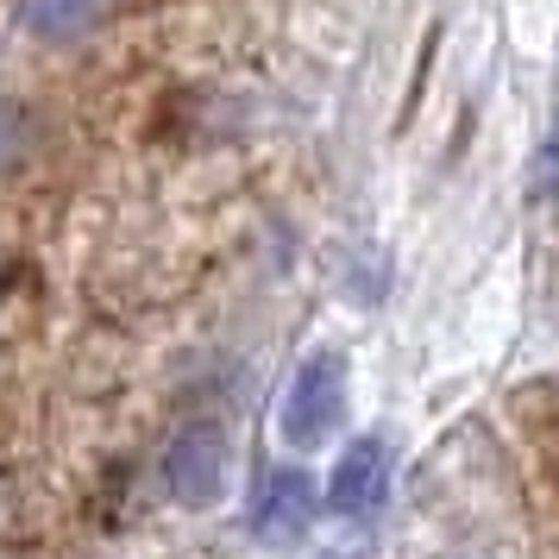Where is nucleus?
<instances>
[{
    "label": "nucleus",
    "mask_w": 559,
    "mask_h": 559,
    "mask_svg": "<svg viewBox=\"0 0 559 559\" xmlns=\"http://www.w3.org/2000/svg\"><path fill=\"white\" fill-rule=\"evenodd\" d=\"M164 478H170V497L189 509L221 503L227 497V433H221V421L182 428L170 459H164Z\"/></svg>",
    "instance_id": "2"
},
{
    "label": "nucleus",
    "mask_w": 559,
    "mask_h": 559,
    "mask_svg": "<svg viewBox=\"0 0 559 559\" xmlns=\"http://www.w3.org/2000/svg\"><path fill=\"white\" fill-rule=\"evenodd\" d=\"M102 13V0H26V26L45 38H76Z\"/></svg>",
    "instance_id": "5"
},
{
    "label": "nucleus",
    "mask_w": 559,
    "mask_h": 559,
    "mask_svg": "<svg viewBox=\"0 0 559 559\" xmlns=\"http://www.w3.org/2000/svg\"><path fill=\"white\" fill-rule=\"evenodd\" d=\"M528 189L534 195H554L559 189V120L547 127V139H540V152H534V164H528Z\"/></svg>",
    "instance_id": "6"
},
{
    "label": "nucleus",
    "mask_w": 559,
    "mask_h": 559,
    "mask_svg": "<svg viewBox=\"0 0 559 559\" xmlns=\"http://www.w3.org/2000/svg\"><path fill=\"white\" fill-rule=\"evenodd\" d=\"M346 396H353V365L340 346H314V353L296 365V378L283 390V440L289 447H321L340 433L346 421Z\"/></svg>",
    "instance_id": "1"
},
{
    "label": "nucleus",
    "mask_w": 559,
    "mask_h": 559,
    "mask_svg": "<svg viewBox=\"0 0 559 559\" xmlns=\"http://www.w3.org/2000/svg\"><path fill=\"white\" fill-rule=\"evenodd\" d=\"M314 515H321V490L308 478L302 465H277L264 490H258L252 503V528L271 540V547H289V540H302L314 528Z\"/></svg>",
    "instance_id": "3"
},
{
    "label": "nucleus",
    "mask_w": 559,
    "mask_h": 559,
    "mask_svg": "<svg viewBox=\"0 0 559 559\" xmlns=\"http://www.w3.org/2000/svg\"><path fill=\"white\" fill-rule=\"evenodd\" d=\"M390 497V447L383 440H353L346 453L333 459V478H328V503L340 515H371V509Z\"/></svg>",
    "instance_id": "4"
},
{
    "label": "nucleus",
    "mask_w": 559,
    "mask_h": 559,
    "mask_svg": "<svg viewBox=\"0 0 559 559\" xmlns=\"http://www.w3.org/2000/svg\"><path fill=\"white\" fill-rule=\"evenodd\" d=\"M26 145H32V139H26V114H20L13 102H0V170L26 152Z\"/></svg>",
    "instance_id": "7"
},
{
    "label": "nucleus",
    "mask_w": 559,
    "mask_h": 559,
    "mask_svg": "<svg viewBox=\"0 0 559 559\" xmlns=\"http://www.w3.org/2000/svg\"><path fill=\"white\" fill-rule=\"evenodd\" d=\"M328 559H353V554H328Z\"/></svg>",
    "instance_id": "8"
}]
</instances>
